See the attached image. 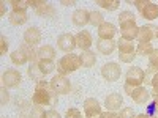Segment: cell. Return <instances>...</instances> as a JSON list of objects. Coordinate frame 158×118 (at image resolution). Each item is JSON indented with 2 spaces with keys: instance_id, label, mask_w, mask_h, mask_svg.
Segmentation results:
<instances>
[{
  "instance_id": "cell-1",
  "label": "cell",
  "mask_w": 158,
  "mask_h": 118,
  "mask_svg": "<svg viewBox=\"0 0 158 118\" xmlns=\"http://www.w3.org/2000/svg\"><path fill=\"white\" fill-rule=\"evenodd\" d=\"M32 102L35 106H52V107L57 106L59 98H57L56 91L51 88V82L41 81L36 84L35 93L32 96Z\"/></svg>"
},
{
  "instance_id": "cell-2",
  "label": "cell",
  "mask_w": 158,
  "mask_h": 118,
  "mask_svg": "<svg viewBox=\"0 0 158 118\" xmlns=\"http://www.w3.org/2000/svg\"><path fill=\"white\" fill-rule=\"evenodd\" d=\"M82 66V63H81V57L76 55V54H68V55H65L62 57L59 61H57V71L59 74L62 76H67L76 69H79Z\"/></svg>"
},
{
  "instance_id": "cell-3",
  "label": "cell",
  "mask_w": 158,
  "mask_h": 118,
  "mask_svg": "<svg viewBox=\"0 0 158 118\" xmlns=\"http://www.w3.org/2000/svg\"><path fill=\"white\" fill-rule=\"evenodd\" d=\"M125 93H128V96L136 104H146L150 99V93L144 87H131L125 84Z\"/></svg>"
},
{
  "instance_id": "cell-4",
  "label": "cell",
  "mask_w": 158,
  "mask_h": 118,
  "mask_svg": "<svg viewBox=\"0 0 158 118\" xmlns=\"http://www.w3.org/2000/svg\"><path fill=\"white\" fill-rule=\"evenodd\" d=\"M125 84L127 85H131V87H141L146 81V71L139 66H135V68H130L127 76H125Z\"/></svg>"
},
{
  "instance_id": "cell-5",
  "label": "cell",
  "mask_w": 158,
  "mask_h": 118,
  "mask_svg": "<svg viewBox=\"0 0 158 118\" xmlns=\"http://www.w3.org/2000/svg\"><path fill=\"white\" fill-rule=\"evenodd\" d=\"M51 88L54 90L57 95H67V93H70V90H71V84L67 79V76L57 74L51 81Z\"/></svg>"
},
{
  "instance_id": "cell-6",
  "label": "cell",
  "mask_w": 158,
  "mask_h": 118,
  "mask_svg": "<svg viewBox=\"0 0 158 118\" xmlns=\"http://www.w3.org/2000/svg\"><path fill=\"white\" fill-rule=\"evenodd\" d=\"M84 110H85V118H103L101 106L95 98H89L84 101Z\"/></svg>"
},
{
  "instance_id": "cell-7",
  "label": "cell",
  "mask_w": 158,
  "mask_h": 118,
  "mask_svg": "<svg viewBox=\"0 0 158 118\" xmlns=\"http://www.w3.org/2000/svg\"><path fill=\"white\" fill-rule=\"evenodd\" d=\"M120 74H122V71H120V66H118L117 63H106V65H103V68H101V76L106 79L108 82L118 81Z\"/></svg>"
},
{
  "instance_id": "cell-8",
  "label": "cell",
  "mask_w": 158,
  "mask_h": 118,
  "mask_svg": "<svg viewBox=\"0 0 158 118\" xmlns=\"http://www.w3.org/2000/svg\"><path fill=\"white\" fill-rule=\"evenodd\" d=\"M21 81H22V76L16 69H8L2 76V84L5 88H15L21 84Z\"/></svg>"
},
{
  "instance_id": "cell-9",
  "label": "cell",
  "mask_w": 158,
  "mask_h": 118,
  "mask_svg": "<svg viewBox=\"0 0 158 118\" xmlns=\"http://www.w3.org/2000/svg\"><path fill=\"white\" fill-rule=\"evenodd\" d=\"M57 46L59 49H62L63 52H70L71 54V50L74 47H77L76 44V36H73L71 33H63L57 38Z\"/></svg>"
},
{
  "instance_id": "cell-10",
  "label": "cell",
  "mask_w": 158,
  "mask_h": 118,
  "mask_svg": "<svg viewBox=\"0 0 158 118\" xmlns=\"http://www.w3.org/2000/svg\"><path fill=\"white\" fill-rule=\"evenodd\" d=\"M120 32H122V38L127 41H133L135 38H138V32L139 27L136 25V21H130L125 24H120Z\"/></svg>"
},
{
  "instance_id": "cell-11",
  "label": "cell",
  "mask_w": 158,
  "mask_h": 118,
  "mask_svg": "<svg viewBox=\"0 0 158 118\" xmlns=\"http://www.w3.org/2000/svg\"><path fill=\"white\" fill-rule=\"evenodd\" d=\"M156 32H158V27H155V25H152V24L139 27L138 41L139 43H150L153 38H156Z\"/></svg>"
},
{
  "instance_id": "cell-12",
  "label": "cell",
  "mask_w": 158,
  "mask_h": 118,
  "mask_svg": "<svg viewBox=\"0 0 158 118\" xmlns=\"http://www.w3.org/2000/svg\"><path fill=\"white\" fill-rule=\"evenodd\" d=\"M76 44L79 49L82 50H89L90 46L94 44V39H92V35L87 32V30H81L77 35H76Z\"/></svg>"
},
{
  "instance_id": "cell-13",
  "label": "cell",
  "mask_w": 158,
  "mask_h": 118,
  "mask_svg": "<svg viewBox=\"0 0 158 118\" xmlns=\"http://www.w3.org/2000/svg\"><path fill=\"white\" fill-rule=\"evenodd\" d=\"M89 21H90V11L81 8L73 13V24L77 27H84L85 24H89Z\"/></svg>"
},
{
  "instance_id": "cell-14",
  "label": "cell",
  "mask_w": 158,
  "mask_h": 118,
  "mask_svg": "<svg viewBox=\"0 0 158 118\" xmlns=\"http://www.w3.org/2000/svg\"><path fill=\"white\" fill-rule=\"evenodd\" d=\"M115 27L111 22H103L98 27V38L100 39H112L115 36Z\"/></svg>"
},
{
  "instance_id": "cell-15",
  "label": "cell",
  "mask_w": 158,
  "mask_h": 118,
  "mask_svg": "<svg viewBox=\"0 0 158 118\" xmlns=\"http://www.w3.org/2000/svg\"><path fill=\"white\" fill-rule=\"evenodd\" d=\"M123 104V98L118 95V93H111L106 96V99H104V106H106L111 112L120 109V106Z\"/></svg>"
},
{
  "instance_id": "cell-16",
  "label": "cell",
  "mask_w": 158,
  "mask_h": 118,
  "mask_svg": "<svg viewBox=\"0 0 158 118\" xmlns=\"http://www.w3.org/2000/svg\"><path fill=\"white\" fill-rule=\"evenodd\" d=\"M24 41L27 43V44H30V46L38 44L40 41H41V32H40L36 27L27 29V30H25V33H24Z\"/></svg>"
},
{
  "instance_id": "cell-17",
  "label": "cell",
  "mask_w": 158,
  "mask_h": 118,
  "mask_svg": "<svg viewBox=\"0 0 158 118\" xmlns=\"http://www.w3.org/2000/svg\"><path fill=\"white\" fill-rule=\"evenodd\" d=\"M115 41L114 39H100L98 38V41H97V49H98V52H101L103 55H109V54H112L114 52V49H115Z\"/></svg>"
},
{
  "instance_id": "cell-18",
  "label": "cell",
  "mask_w": 158,
  "mask_h": 118,
  "mask_svg": "<svg viewBox=\"0 0 158 118\" xmlns=\"http://www.w3.org/2000/svg\"><path fill=\"white\" fill-rule=\"evenodd\" d=\"M139 13H141V16H142L144 19H149V21L156 19V18H158V5L153 3V2H147Z\"/></svg>"
},
{
  "instance_id": "cell-19",
  "label": "cell",
  "mask_w": 158,
  "mask_h": 118,
  "mask_svg": "<svg viewBox=\"0 0 158 118\" xmlns=\"http://www.w3.org/2000/svg\"><path fill=\"white\" fill-rule=\"evenodd\" d=\"M19 49L25 54V57H27V60L30 61V65H32V63H38V61H40L38 50H35V49H33V46H30V44H27V43H24Z\"/></svg>"
},
{
  "instance_id": "cell-20",
  "label": "cell",
  "mask_w": 158,
  "mask_h": 118,
  "mask_svg": "<svg viewBox=\"0 0 158 118\" xmlns=\"http://www.w3.org/2000/svg\"><path fill=\"white\" fill-rule=\"evenodd\" d=\"M8 19H10V22L13 25H22V24L27 22L29 16H27V13H25V11H13Z\"/></svg>"
},
{
  "instance_id": "cell-21",
  "label": "cell",
  "mask_w": 158,
  "mask_h": 118,
  "mask_svg": "<svg viewBox=\"0 0 158 118\" xmlns=\"http://www.w3.org/2000/svg\"><path fill=\"white\" fill-rule=\"evenodd\" d=\"M79 57H81V63H82L84 68H92L97 63L95 54H94V52H90V50H82V54Z\"/></svg>"
},
{
  "instance_id": "cell-22",
  "label": "cell",
  "mask_w": 158,
  "mask_h": 118,
  "mask_svg": "<svg viewBox=\"0 0 158 118\" xmlns=\"http://www.w3.org/2000/svg\"><path fill=\"white\" fill-rule=\"evenodd\" d=\"M117 46H118V54H136V49H135L133 43L127 41V39H123V38L118 39Z\"/></svg>"
},
{
  "instance_id": "cell-23",
  "label": "cell",
  "mask_w": 158,
  "mask_h": 118,
  "mask_svg": "<svg viewBox=\"0 0 158 118\" xmlns=\"http://www.w3.org/2000/svg\"><path fill=\"white\" fill-rule=\"evenodd\" d=\"M38 57H40V60H54L56 50L52 46H41L38 49Z\"/></svg>"
},
{
  "instance_id": "cell-24",
  "label": "cell",
  "mask_w": 158,
  "mask_h": 118,
  "mask_svg": "<svg viewBox=\"0 0 158 118\" xmlns=\"http://www.w3.org/2000/svg\"><path fill=\"white\" fill-rule=\"evenodd\" d=\"M29 76H30L32 81H35L36 84L41 82L43 79H44V74L41 73V69H40L38 63H32V65H30V68H29Z\"/></svg>"
},
{
  "instance_id": "cell-25",
  "label": "cell",
  "mask_w": 158,
  "mask_h": 118,
  "mask_svg": "<svg viewBox=\"0 0 158 118\" xmlns=\"http://www.w3.org/2000/svg\"><path fill=\"white\" fill-rule=\"evenodd\" d=\"M35 11H36V14H40V16H44V18H54V14H56V10H54V6L49 5V3L41 5L40 8H36Z\"/></svg>"
},
{
  "instance_id": "cell-26",
  "label": "cell",
  "mask_w": 158,
  "mask_h": 118,
  "mask_svg": "<svg viewBox=\"0 0 158 118\" xmlns=\"http://www.w3.org/2000/svg\"><path fill=\"white\" fill-rule=\"evenodd\" d=\"M38 66H40V69H41V73H43L44 76L51 74L52 71L57 68L52 60H40V61H38Z\"/></svg>"
},
{
  "instance_id": "cell-27",
  "label": "cell",
  "mask_w": 158,
  "mask_h": 118,
  "mask_svg": "<svg viewBox=\"0 0 158 118\" xmlns=\"http://www.w3.org/2000/svg\"><path fill=\"white\" fill-rule=\"evenodd\" d=\"M11 61L15 63V65H18V66H21V65H24V63H27L29 60H27V57H25V54L21 50V49H18V50H15L11 54Z\"/></svg>"
},
{
  "instance_id": "cell-28",
  "label": "cell",
  "mask_w": 158,
  "mask_h": 118,
  "mask_svg": "<svg viewBox=\"0 0 158 118\" xmlns=\"http://www.w3.org/2000/svg\"><path fill=\"white\" fill-rule=\"evenodd\" d=\"M97 5H100L101 8L108 10V11H114L118 8V5H120V2L118 0H98Z\"/></svg>"
},
{
  "instance_id": "cell-29",
  "label": "cell",
  "mask_w": 158,
  "mask_h": 118,
  "mask_svg": "<svg viewBox=\"0 0 158 118\" xmlns=\"http://www.w3.org/2000/svg\"><path fill=\"white\" fill-rule=\"evenodd\" d=\"M44 115H46V112L43 110L41 106H35V107H32V109L29 110V115H27V116L22 115L21 118H44Z\"/></svg>"
},
{
  "instance_id": "cell-30",
  "label": "cell",
  "mask_w": 158,
  "mask_h": 118,
  "mask_svg": "<svg viewBox=\"0 0 158 118\" xmlns=\"http://www.w3.org/2000/svg\"><path fill=\"white\" fill-rule=\"evenodd\" d=\"M153 52V47L150 43H139L138 49H136V54L138 55H142V57H146V55H150Z\"/></svg>"
},
{
  "instance_id": "cell-31",
  "label": "cell",
  "mask_w": 158,
  "mask_h": 118,
  "mask_svg": "<svg viewBox=\"0 0 158 118\" xmlns=\"http://www.w3.org/2000/svg\"><path fill=\"white\" fill-rule=\"evenodd\" d=\"M103 22H104V21H103L101 13H98V11H90V21H89V24L100 27V25H101Z\"/></svg>"
},
{
  "instance_id": "cell-32",
  "label": "cell",
  "mask_w": 158,
  "mask_h": 118,
  "mask_svg": "<svg viewBox=\"0 0 158 118\" xmlns=\"http://www.w3.org/2000/svg\"><path fill=\"white\" fill-rule=\"evenodd\" d=\"M11 6H13V11H25L29 8V0H13L11 2Z\"/></svg>"
},
{
  "instance_id": "cell-33",
  "label": "cell",
  "mask_w": 158,
  "mask_h": 118,
  "mask_svg": "<svg viewBox=\"0 0 158 118\" xmlns=\"http://www.w3.org/2000/svg\"><path fill=\"white\" fill-rule=\"evenodd\" d=\"M149 66L158 73V49H153V52L149 55Z\"/></svg>"
},
{
  "instance_id": "cell-34",
  "label": "cell",
  "mask_w": 158,
  "mask_h": 118,
  "mask_svg": "<svg viewBox=\"0 0 158 118\" xmlns=\"http://www.w3.org/2000/svg\"><path fill=\"white\" fill-rule=\"evenodd\" d=\"M130 21H135V14L130 11H122L120 16H118V22L125 24V22H130Z\"/></svg>"
},
{
  "instance_id": "cell-35",
  "label": "cell",
  "mask_w": 158,
  "mask_h": 118,
  "mask_svg": "<svg viewBox=\"0 0 158 118\" xmlns=\"http://www.w3.org/2000/svg\"><path fill=\"white\" fill-rule=\"evenodd\" d=\"M156 110H158V106H156V102L155 101H152L149 106H147V110H146V115L149 116V118H152V116H156Z\"/></svg>"
},
{
  "instance_id": "cell-36",
  "label": "cell",
  "mask_w": 158,
  "mask_h": 118,
  "mask_svg": "<svg viewBox=\"0 0 158 118\" xmlns=\"http://www.w3.org/2000/svg\"><path fill=\"white\" fill-rule=\"evenodd\" d=\"M120 116L122 118H136V113L131 107H123L122 112H120Z\"/></svg>"
},
{
  "instance_id": "cell-37",
  "label": "cell",
  "mask_w": 158,
  "mask_h": 118,
  "mask_svg": "<svg viewBox=\"0 0 158 118\" xmlns=\"http://www.w3.org/2000/svg\"><path fill=\"white\" fill-rule=\"evenodd\" d=\"M150 84H152V87H153V93H152L150 96H152V98H153V96H158V73H156V74H153Z\"/></svg>"
},
{
  "instance_id": "cell-38",
  "label": "cell",
  "mask_w": 158,
  "mask_h": 118,
  "mask_svg": "<svg viewBox=\"0 0 158 118\" xmlns=\"http://www.w3.org/2000/svg\"><path fill=\"white\" fill-rule=\"evenodd\" d=\"M6 50H8V41H6V38L5 36H0V54H6Z\"/></svg>"
},
{
  "instance_id": "cell-39",
  "label": "cell",
  "mask_w": 158,
  "mask_h": 118,
  "mask_svg": "<svg viewBox=\"0 0 158 118\" xmlns=\"http://www.w3.org/2000/svg\"><path fill=\"white\" fill-rule=\"evenodd\" d=\"M135 57H136L135 54H118V58H120V61H123V63H131Z\"/></svg>"
},
{
  "instance_id": "cell-40",
  "label": "cell",
  "mask_w": 158,
  "mask_h": 118,
  "mask_svg": "<svg viewBox=\"0 0 158 118\" xmlns=\"http://www.w3.org/2000/svg\"><path fill=\"white\" fill-rule=\"evenodd\" d=\"M81 112H79L77 109H68L67 110V118H81Z\"/></svg>"
},
{
  "instance_id": "cell-41",
  "label": "cell",
  "mask_w": 158,
  "mask_h": 118,
  "mask_svg": "<svg viewBox=\"0 0 158 118\" xmlns=\"http://www.w3.org/2000/svg\"><path fill=\"white\" fill-rule=\"evenodd\" d=\"M44 118H62V116H60V113H59L57 110H54V109H51V110H48V112H46Z\"/></svg>"
},
{
  "instance_id": "cell-42",
  "label": "cell",
  "mask_w": 158,
  "mask_h": 118,
  "mask_svg": "<svg viewBox=\"0 0 158 118\" xmlns=\"http://www.w3.org/2000/svg\"><path fill=\"white\" fill-rule=\"evenodd\" d=\"M46 2H43V0H29V6H32V8H40L41 5H44Z\"/></svg>"
},
{
  "instance_id": "cell-43",
  "label": "cell",
  "mask_w": 158,
  "mask_h": 118,
  "mask_svg": "<svg viewBox=\"0 0 158 118\" xmlns=\"http://www.w3.org/2000/svg\"><path fill=\"white\" fill-rule=\"evenodd\" d=\"M103 118H122L120 113H115V112H103Z\"/></svg>"
},
{
  "instance_id": "cell-44",
  "label": "cell",
  "mask_w": 158,
  "mask_h": 118,
  "mask_svg": "<svg viewBox=\"0 0 158 118\" xmlns=\"http://www.w3.org/2000/svg\"><path fill=\"white\" fill-rule=\"evenodd\" d=\"M8 99H10V95H8L6 88L3 87V88H2V104H6V102H8Z\"/></svg>"
},
{
  "instance_id": "cell-45",
  "label": "cell",
  "mask_w": 158,
  "mask_h": 118,
  "mask_svg": "<svg viewBox=\"0 0 158 118\" xmlns=\"http://www.w3.org/2000/svg\"><path fill=\"white\" fill-rule=\"evenodd\" d=\"M62 5H65V6H71V5H74V2H65V0H63Z\"/></svg>"
},
{
  "instance_id": "cell-46",
  "label": "cell",
  "mask_w": 158,
  "mask_h": 118,
  "mask_svg": "<svg viewBox=\"0 0 158 118\" xmlns=\"http://www.w3.org/2000/svg\"><path fill=\"white\" fill-rule=\"evenodd\" d=\"M0 5H2V14H5V5L6 3L5 2H0Z\"/></svg>"
},
{
  "instance_id": "cell-47",
  "label": "cell",
  "mask_w": 158,
  "mask_h": 118,
  "mask_svg": "<svg viewBox=\"0 0 158 118\" xmlns=\"http://www.w3.org/2000/svg\"><path fill=\"white\" fill-rule=\"evenodd\" d=\"M136 118H149L146 113H141V115H136Z\"/></svg>"
},
{
  "instance_id": "cell-48",
  "label": "cell",
  "mask_w": 158,
  "mask_h": 118,
  "mask_svg": "<svg viewBox=\"0 0 158 118\" xmlns=\"http://www.w3.org/2000/svg\"><path fill=\"white\" fill-rule=\"evenodd\" d=\"M153 101L156 102V106H158V96H153Z\"/></svg>"
},
{
  "instance_id": "cell-49",
  "label": "cell",
  "mask_w": 158,
  "mask_h": 118,
  "mask_svg": "<svg viewBox=\"0 0 158 118\" xmlns=\"http://www.w3.org/2000/svg\"><path fill=\"white\" fill-rule=\"evenodd\" d=\"M156 38H158V32H156Z\"/></svg>"
},
{
  "instance_id": "cell-50",
  "label": "cell",
  "mask_w": 158,
  "mask_h": 118,
  "mask_svg": "<svg viewBox=\"0 0 158 118\" xmlns=\"http://www.w3.org/2000/svg\"><path fill=\"white\" fill-rule=\"evenodd\" d=\"M152 118H158V116H152Z\"/></svg>"
},
{
  "instance_id": "cell-51",
  "label": "cell",
  "mask_w": 158,
  "mask_h": 118,
  "mask_svg": "<svg viewBox=\"0 0 158 118\" xmlns=\"http://www.w3.org/2000/svg\"><path fill=\"white\" fill-rule=\"evenodd\" d=\"M81 118H85V116H81Z\"/></svg>"
}]
</instances>
